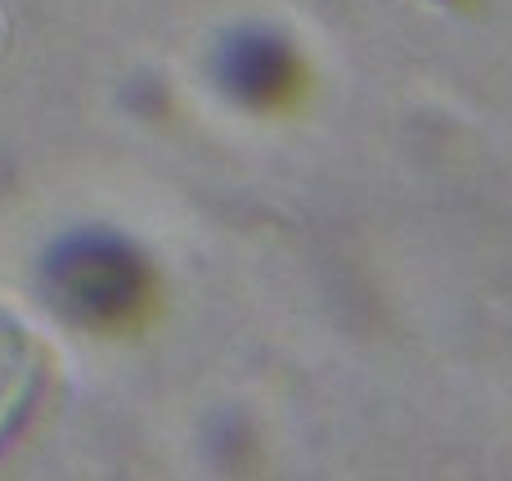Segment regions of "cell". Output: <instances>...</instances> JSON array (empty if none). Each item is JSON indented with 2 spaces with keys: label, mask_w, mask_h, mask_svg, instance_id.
<instances>
[{
  "label": "cell",
  "mask_w": 512,
  "mask_h": 481,
  "mask_svg": "<svg viewBox=\"0 0 512 481\" xmlns=\"http://www.w3.org/2000/svg\"><path fill=\"white\" fill-rule=\"evenodd\" d=\"M45 288L72 324L90 333H131L153 315V266L113 234H77L45 261Z\"/></svg>",
  "instance_id": "cell-1"
},
{
  "label": "cell",
  "mask_w": 512,
  "mask_h": 481,
  "mask_svg": "<svg viewBox=\"0 0 512 481\" xmlns=\"http://www.w3.org/2000/svg\"><path fill=\"white\" fill-rule=\"evenodd\" d=\"M221 86L252 113H283L306 90V68L283 36L252 27L221 45Z\"/></svg>",
  "instance_id": "cell-2"
}]
</instances>
